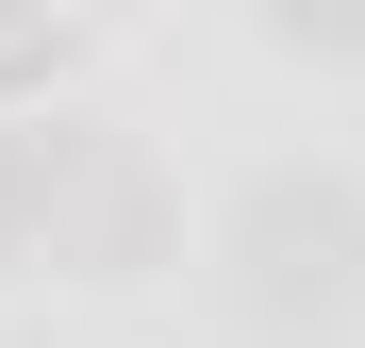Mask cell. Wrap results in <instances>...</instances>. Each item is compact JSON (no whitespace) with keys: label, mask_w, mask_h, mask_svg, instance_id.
Wrapping results in <instances>:
<instances>
[{"label":"cell","mask_w":365,"mask_h":348,"mask_svg":"<svg viewBox=\"0 0 365 348\" xmlns=\"http://www.w3.org/2000/svg\"><path fill=\"white\" fill-rule=\"evenodd\" d=\"M34 249H50V265H83V282L166 265V183H150V149L67 133V149H50V199H34Z\"/></svg>","instance_id":"obj_2"},{"label":"cell","mask_w":365,"mask_h":348,"mask_svg":"<svg viewBox=\"0 0 365 348\" xmlns=\"http://www.w3.org/2000/svg\"><path fill=\"white\" fill-rule=\"evenodd\" d=\"M232 282H250V315H282V332L365 315V183H332V166H266L250 216H232Z\"/></svg>","instance_id":"obj_1"},{"label":"cell","mask_w":365,"mask_h":348,"mask_svg":"<svg viewBox=\"0 0 365 348\" xmlns=\"http://www.w3.org/2000/svg\"><path fill=\"white\" fill-rule=\"evenodd\" d=\"M282 50H316V67H365V0H266Z\"/></svg>","instance_id":"obj_4"},{"label":"cell","mask_w":365,"mask_h":348,"mask_svg":"<svg viewBox=\"0 0 365 348\" xmlns=\"http://www.w3.org/2000/svg\"><path fill=\"white\" fill-rule=\"evenodd\" d=\"M50 149H67V133H17V116H0V265H34V199H50Z\"/></svg>","instance_id":"obj_3"}]
</instances>
